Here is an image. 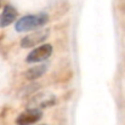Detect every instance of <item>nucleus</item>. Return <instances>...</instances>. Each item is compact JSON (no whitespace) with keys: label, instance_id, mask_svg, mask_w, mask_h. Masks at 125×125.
<instances>
[{"label":"nucleus","instance_id":"nucleus-1","mask_svg":"<svg viewBox=\"0 0 125 125\" xmlns=\"http://www.w3.org/2000/svg\"><path fill=\"white\" fill-rule=\"evenodd\" d=\"M47 21H49V16L44 12L38 15H27L16 22L15 28L17 32H29L39 27H42L44 24L47 23Z\"/></svg>","mask_w":125,"mask_h":125},{"label":"nucleus","instance_id":"nucleus-2","mask_svg":"<svg viewBox=\"0 0 125 125\" xmlns=\"http://www.w3.org/2000/svg\"><path fill=\"white\" fill-rule=\"evenodd\" d=\"M51 53H52V46H51L50 44H44L42 46H39V47L32 50V51L28 53L26 61H27L28 63L42 62V61H45L46 58H49V57L51 56Z\"/></svg>","mask_w":125,"mask_h":125},{"label":"nucleus","instance_id":"nucleus-3","mask_svg":"<svg viewBox=\"0 0 125 125\" xmlns=\"http://www.w3.org/2000/svg\"><path fill=\"white\" fill-rule=\"evenodd\" d=\"M47 37H49V31L47 29H40V31L32 32L31 34L26 35L21 40V46L24 47V49L33 47V46H35V45L40 44L42 42H44Z\"/></svg>","mask_w":125,"mask_h":125},{"label":"nucleus","instance_id":"nucleus-4","mask_svg":"<svg viewBox=\"0 0 125 125\" xmlns=\"http://www.w3.org/2000/svg\"><path fill=\"white\" fill-rule=\"evenodd\" d=\"M42 117V113L40 109L29 108L28 111L21 113L17 117L16 124L17 125H32V124H34V123H37Z\"/></svg>","mask_w":125,"mask_h":125},{"label":"nucleus","instance_id":"nucleus-5","mask_svg":"<svg viewBox=\"0 0 125 125\" xmlns=\"http://www.w3.org/2000/svg\"><path fill=\"white\" fill-rule=\"evenodd\" d=\"M16 18H17L16 9L11 5H5L0 15V28H5L10 26L13 21H16Z\"/></svg>","mask_w":125,"mask_h":125},{"label":"nucleus","instance_id":"nucleus-6","mask_svg":"<svg viewBox=\"0 0 125 125\" xmlns=\"http://www.w3.org/2000/svg\"><path fill=\"white\" fill-rule=\"evenodd\" d=\"M55 103V96L53 95H50V94H40L35 97H33L29 102V104H32L33 107L32 108H45V107H49V106H52Z\"/></svg>","mask_w":125,"mask_h":125},{"label":"nucleus","instance_id":"nucleus-7","mask_svg":"<svg viewBox=\"0 0 125 125\" xmlns=\"http://www.w3.org/2000/svg\"><path fill=\"white\" fill-rule=\"evenodd\" d=\"M46 66L45 64H40V66H35V67H32L29 68L27 72H26V78L28 80H35L38 78H40L42 75H44V73L46 72Z\"/></svg>","mask_w":125,"mask_h":125},{"label":"nucleus","instance_id":"nucleus-8","mask_svg":"<svg viewBox=\"0 0 125 125\" xmlns=\"http://www.w3.org/2000/svg\"><path fill=\"white\" fill-rule=\"evenodd\" d=\"M1 1H2V0H0V6H1Z\"/></svg>","mask_w":125,"mask_h":125},{"label":"nucleus","instance_id":"nucleus-9","mask_svg":"<svg viewBox=\"0 0 125 125\" xmlns=\"http://www.w3.org/2000/svg\"><path fill=\"white\" fill-rule=\"evenodd\" d=\"M42 125H46V124H42Z\"/></svg>","mask_w":125,"mask_h":125}]
</instances>
